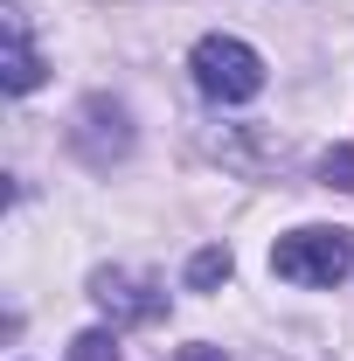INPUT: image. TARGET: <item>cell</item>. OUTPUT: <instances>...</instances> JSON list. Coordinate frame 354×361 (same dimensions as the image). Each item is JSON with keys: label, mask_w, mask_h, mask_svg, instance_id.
I'll list each match as a JSON object with an SVG mask.
<instances>
[{"label": "cell", "mask_w": 354, "mask_h": 361, "mask_svg": "<svg viewBox=\"0 0 354 361\" xmlns=\"http://www.w3.org/2000/svg\"><path fill=\"white\" fill-rule=\"evenodd\" d=\"M271 271H278L285 285L326 292V285H341L354 271V236L348 229H292V236L271 243Z\"/></svg>", "instance_id": "1"}, {"label": "cell", "mask_w": 354, "mask_h": 361, "mask_svg": "<svg viewBox=\"0 0 354 361\" xmlns=\"http://www.w3.org/2000/svg\"><path fill=\"white\" fill-rule=\"evenodd\" d=\"M188 70H195V90L216 97V104H250L264 90V56L250 42H236V35H202Z\"/></svg>", "instance_id": "2"}, {"label": "cell", "mask_w": 354, "mask_h": 361, "mask_svg": "<svg viewBox=\"0 0 354 361\" xmlns=\"http://www.w3.org/2000/svg\"><path fill=\"white\" fill-rule=\"evenodd\" d=\"M90 299L104 306L111 326H160L167 319V292L153 278H139V271H97L90 278Z\"/></svg>", "instance_id": "3"}, {"label": "cell", "mask_w": 354, "mask_h": 361, "mask_svg": "<svg viewBox=\"0 0 354 361\" xmlns=\"http://www.w3.org/2000/svg\"><path fill=\"white\" fill-rule=\"evenodd\" d=\"M77 118H84V126H77V153H84L90 167H111L118 153H133V111H126V104L90 97Z\"/></svg>", "instance_id": "4"}, {"label": "cell", "mask_w": 354, "mask_h": 361, "mask_svg": "<svg viewBox=\"0 0 354 361\" xmlns=\"http://www.w3.org/2000/svg\"><path fill=\"white\" fill-rule=\"evenodd\" d=\"M0 77H7L14 97L42 84V56L28 49V21H21V7H7V63H0Z\"/></svg>", "instance_id": "5"}, {"label": "cell", "mask_w": 354, "mask_h": 361, "mask_svg": "<svg viewBox=\"0 0 354 361\" xmlns=\"http://www.w3.org/2000/svg\"><path fill=\"white\" fill-rule=\"evenodd\" d=\"M229 271H236V257H229L222 243L195 250V264H188V292H216V285H229Z\"/></svg>", "instance_id": "6"}, {"label": "cell", "mask_w": 354, "mask_h": 361, "mask_svg": "<svg viewBox=\"0 0 354 361\" xmlns=\"http://www.w3.org/2000/svg\"><path fill=\"white\" fill-rule=\"evenodd\" d=\"M70 361H118V334H104V326H90L70 341Z\"/></svg>", "instance_id": "7"}, {"label": "cell", "mask_w": 354, "mask_h": 361, "mask_svg": "<svg viewBox=\"0 0 354 361\" xmlns=\"http://www.w3.org/2000/svg\"><path fill=\"white\" fill-rule=\"evenodd\" d=\"M319 180L341 188V195H354V146H334V153L319 160Z\"/></svg>", "instance_id": "8"}, {"label": "cell", "mask_w": 354, "mask_h": 361, "mask_svg": "<svg viewBox=\"0 0 354 361\" xmlns=\"http://www.w3.org/2000/svg\"><path fill=\"white\" fill-rule=\"evenodd\" d=\"M174 361H222V348H181Z\"/></svg>", "instance_id": "9"}]
</instances>
